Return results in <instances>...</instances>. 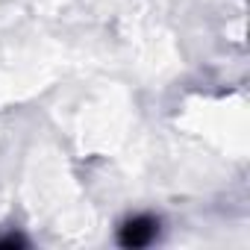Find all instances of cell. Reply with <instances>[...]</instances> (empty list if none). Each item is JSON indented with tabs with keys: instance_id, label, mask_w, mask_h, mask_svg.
<instances>
[{
	"instance_id": "cell-2",
	"label": "cell",
	"mask_w": 250,
	"mask_h": 250,
	"mask_svg": "<svg viewBox=\"0 0 250 250\" xmlns=\"http://www.w3.org/2000/svg\"><path fill=\"white\" fill-rule=\"evenodd\" d=\"M30 241L21 235V232H6V235H0V247H27Z\"/></svg>"
},
{
	"instance_id": "cell-1",
	"label": "cell",
	"mask_w": 250,
	"mask_h": 250,
	"mask_svg": "<svg viewBox=\"0 0 250 250\" xmlns=\"http://www.w3.org/2000/svg\"><path fill=\"white\" fill-rule=\"evenodd\" d=\"M159 238V218L142 212V215H130L118 227V244L121 247H130V250H139V247H147Z\"/></svg>"
}]
</instances>
